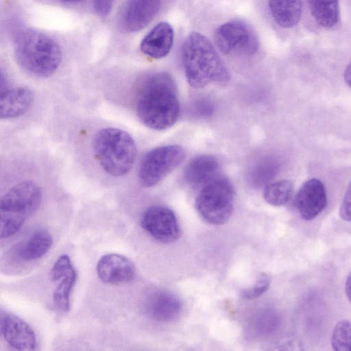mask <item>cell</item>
I'll return each instance as SVG.
<instances>
[{"label": "cell", "instance_id": "19", "mask_svg": "<svg viewBox=\"0 0 351 351\" xmlns=\"http://www.w3.org/2000/svg\"><path fill=\"white\" fill-rule=\"evenodd\" d=\"M268 6L275 22L283 28L294 27L300 19L301 0H268Z\"/></svg>", "mask_w": 351, "mask_h": 351}, {"label": "cell", "instance_id": "28", "mask_svg": "<svg viewBox=\"0 0 351 351\" xmlns=\"http://www.w3.org/2000/svg\"><path fill=\"white\" fill-rule=\"evenodd\" d=\"M114 0H93V6L95 13L101 16H106L110 12Z\"/></svg>", "mask_w": 351, "mask_h": 351}, {"label": "cell", "instance_id": "24", "mask_svg": "<svg viewBox=\"0 0 351 351\" xmlns=\"http://www.w3.org/2000/svg\"><path fill=\"white\" fill-rule=\"evenodd\" d=\"M331 346L335 350L351 351V322L339 321L333 328Z\"/></svg>", "mask_w": 351, "mask_h": 351}, {"label": "cell", "instance_id": "9", "mask_svg": "<svg viewBox=\"0 0 351 351\" xmlns=\"http://www.w3.org/2000/svg\"><path fill=\"white\" fill-rule=\"evenodd\" d=\"M141 225L151 237L162 243L174 242L180 235L176 215L165 206L148 208L141 217Z\"/></svg>", "mask_w": 351, "mask_h": 351}, {"label": "cell", "instance_id": "18", "mask_svg": "<svg viewBox=\"0 0 351 351\" xmlns=\"http://www.w3.org/2000/svg\"><path fill=\"white\" fill-rule=\"evenodd\" d=\"M33 94L27 87H16L1 91L0 117L8 119L23 114L31 106Z\"/></svg>", "mask_w": 351, "mask_h": 351}, {"label": "cell", "instance_id": "20", "mask_svg": "<svg viewBox=\"0 0 351 351\" xmlns=\"http://www.w3.org/2000/svg\"><path fill=\"white\" fill-rule=\"evenodd\" d=\"M312 16L321 26L330 28L339 20V0H308Z\"/></svg>", "mask_w": 351, "mask_h": 351}, {"label": "cell", "instance_id": "1", "mask_svg": "<svg viewBox=\"0 0 351 351\" xmlns=\"http://www.w3.org/2000/svg\"><path fill=\"white\" fill-rule=\"evenodd\" d=\"M134 106L140 121L155 130L172 127L180 114V104L176 83L166 72H154L138 82Z\"/></svg>", "mask_w": 351, "mask_h": 351}, {"label": "cell", "instance_id": "8", "mask_svg": "<svg viewBox=\"0 0 351 351\" xmlns=\"http://www.w3.org/2000/svg\"><path fill=\"white\" fill-rule=\"evenodd\" d=\"M214 39L223 53L235 56H250L259 49V39L252 27L241 20L228 21L219 26Z\"/></svg>", "mask_w": 351, "mask_h": 351}, {"label": "cell", "instance_id": "6", "mask_svg": "<svg viewBox=\"0 0 351 351\" xmlns=\"http://www.w3.org/2000/svg\"><path fill=\"white\" fill-rule=\"evenodd\" d=\"M234 197V189L229 180L217 176L202 186L195 199V208L206 222L221 225L232 215Z\"/></svg>", "mask_w": 351, "mask_h": 351}, {"label": "cell", "instance_id": "15", "mask_svg": "<svg viewBox=\"0 0 351 351\" xmlns=\"http://www.w3.org/2000/svg\"><path fill=\"white\" fill-rule=\"evenodd\" d=\"M144 308L146 314L152 319L170 322L178 317L182 304L173 294L165 291H156L147 297Z\"/></svg>", "mask_w": 351, "mask_h": 351}, {"label": "cell", "instance_id": "27", "mask_svg": "<svg viewBox=\"0 0 351 351\" xmlns=\"http://www.w3.org/2000/svg\"><path fill=\"white\" fill-rule=\"evenodd\" d=\"M339 213L343 220L351 221V181L346 189Z\"/></svg>", "mask_w": 351, "mask_h": 351}, {"label": "cell", "instance_id": "23", "mask_svg": "<svg viewBox=\"0 0 351 351\" xmlns=\"http://www.w3.org/2000/svg\"><path fill=\"white\" fill-rule=\"evenodd\" d=\"M278 169L276 161L267 158L258 161L250 170L249 180L256 187L267 184L276 175Z\"/></svg>", "mask_w": 351, "mask_h": 351}, {"label": "cell", "instance_id": "5", "mask_svg": "<svg viewBox=\"0 0 351 351\" xmlns=\"http://www.w3.org/2000/svg\"><path fill=\"white\" fill-rule=\"evenodd\" d=\"M41 202V189L32 180H24L11 187L1 198V239L15 234L27 219L37 212Z\"/></svg>", "mask_w": 351, "mask_h": 351}, {"label": "cell", "instance_id": "26", "mask_svg": "<svg viewBox=\"0 0 351 351\" xmlns=\"http://www.w3.org/2000/svg\"><path fill=\"white\" fill-rule=\"evenodd\" d=\"M270 278L267 275H263L251 288L242 291L241 295L247 300L260 297L268 289Z\"/></svg>", "mask_w": 351, "mask_h": 351}, {"label": "cell", "instance_id": "25", "mask_svg": "<svg viewBox=\"0 0 351 351\" xmlns=\"http://www.w3.org/2000/svg\"><path fill=\"white\" fill-rule=\"evenodd\" d=\"M73 267L70 257L66 254L61 255L56 261L51 269L50 278L51 281L57 282Z\"/></svg>", "mask_w": 351, "mask_h": 351}, {"label": "cell", "instance_id": "21", "mask_svg": "<svg viewBox=\"0 0 351 351\" xmlns=\"http://www.w3.org/2000/svg\"><path fill=\"white\" fill-rule=\"evenodd\" d=\"M77 280V274L73 267L58 280L60 282L53 293V304L58 311L63 313L69 312L71 293Z\"/></svg>", "mask_w": 351, "mask_h": 351}, {"label": "cell", "instance_id": "31", "mask_svg": "<svg viewBox=\"0 0 351 351\" xmlns=\"http://www.w3.org/2000/svg\"><path fill=\"white\" fill-rule=\"evenodd\" d=\"M62 2H64V3H77L79 1H80L81 0H59Z\"/></svg>", "mask_w": 351, "mask_h": 351}, {"label": "cell", "instance_id": "14", "mask_svg": "<svg viewBox=\"0 0 351 351\" xmlns=\"http://www.w3.org/2000/svg\"><path fill=\"white\" fill-rule=\"evenodd\" d=\"M173 39L172 26L167 22H160L143 37L140 49L145 55L154 59H160L170 52Z\"/></svg>", "mask_w": 351, "mask_h": 351}, {"label": "cell", "instance_id": "3", "mask_svg": "<svg viewBox=\"0 0 351 351\" xmlns=\"http://www.w3.org/2000/svg\"><path fill=\"white\" fill-rule=\"evenodd\" d=\"M14 51L19 64L27 72L38 77L53 74L62 59L58 43L32 29L17 32L14 38Z\"/></svg>", "mask_w": 351, "mask_h": 351}, {"label": "cell", "instance_id": "12", "mask_svg": "<svg viewBox=\"0 0 351 351\" xmlns=\"http://www.w3.org/2000/svg\"><path fill=\"white\" fill-rule=\"evenodd\" d=\"M294 204L304 220L315 219L327 204V195L323 182L315 178L305 182L298 190Z\"/></svg>", "mask_w": 351, "mask_h": 351}, {"label": "cell", "instance_id": "2", "mask_svg": "<svg viewBox=\"0 0 351 351\" xmlns=\"http://www.w3.org/2000/svg\"><path fill=\"white\" fill-rule=\"evenodd\" d=\"M182 58L187 81L193 88H201L213 82H224L230 77L215 47L201 33L191 32L186 37Z\"/></svg>", "mask_w": 351, "mask_h": 351}, {"label": "cell", "instance_id": "4", "mask_svg": "<svg viewBox=\"0 0 351 351\" xmlns=\"http://www.w3.org/2000/svg\"><path fill=\"white\" fill-rule=\"evenodd\" d=\"M93 148L102 169L113 177L129 173L137 154L134 138L125 131L115 128L98 131L93 138Z\"/></svg>", "mask_w": 351, "mask_h": 351}, {"label": "cell", "instance_id": "17", "mask_svg": "<svg viewBox=\"0 0 351 351\" xmlns=\"http://www.w3.org/2000/svg\"><path fill=\"white\" fill-rule=\"evenodd\" d=\"M219 167V162L213 156H196L184 169V180L192 186H203L217 177Z\"/></svg>", "mask_w": 351, "mask_h": 351}, {"label": "cell", "instance_id": "7", "mask_svg": "<svg viewBox=\"0 0 351 351\" xmlns=\"http://www.w3.org/2000/svg\"><path fill=\"white\" fill-rule=\"evenodd\" d=\"M185 158L184 149L180 145H170L154 148L147 152L140 162L138 180L144 187L158 184Z\"/></svg>", "mask_w": 351, "mask_h": 351}, {"label": "cell", "instance_id": "30", "mask_svg": "<svg viewBox=\"0 0 351 351\" xmlns=\"http://www.w3.org/2000/svg\"><path fill=\"white\" fill-rule=\"evenodd\" d=\"M343 77L346 84L351 88V63L346 66Z\"/></svg>", "mask_w": 351, "mask_h": 351}, {"label": "cell", "instance_id": "10", "mask_svg": "<svg viewBox=\"0 0 351 351\" xmlns=\"http://www.w3.org/2000/svg\"><path fill=\"white\" fill-rule=\"evenodd\" d=\"M0 333L6 344L14 350H34L37 341L34 330L17 315L1 311Z\"/></svg>", "mask_w": 351, "mask_h": 351}, {"label": "cell", "instance_id": "11", "mask_svg": "<svg viewBox=\"0 0 351 351\" xmlns=\"http://www.w3.org/2000/svg\"><path fill=\"white\" fill-rule=\"evenodd\" d=\"M161 0H125L119 16L123 29L135 32L145 27L158 14Z\"/></svg>", "mask_w": 351, "mask_h": 351}, {"label": "cell", "instance_id": "22", "mask_svg": "<svg viewBox=\"0 0 351 351\" xmlns=\"http://www.w3.org/2000/svg\"><path fill=\"white\" fill-rule=\"evenodd\" d=\"M293 192L292 182L287 180H281L267 184L263 191V197L270 205L280 206L289 202Z\"/></svg>", "mask_w": 351, "mask_h": 351}, {"label": "cell", "instance_id": "16", "mask_svg": "<svg viewBox=\"0 0 351 351\" xmlns=\"http://www.w3.org/2000/svg\"><path fill=\"white\" fill-rule=\"evenodd\" d=\"M52 245L51 234L45 230H37L27 238L15 243L10 251L11 254L18 261L29 262L45 255Z\"/></svg>", "mask_w": 351, "mask_h": 351}, {"label": "cell", "instance_id": "29", "mask_svg": "<svg viewBox=\"0 0 351 351\" xmlns=\"http://www.w3.org/2000/svg\"><path fill=\"white\" fill-rule=\"evenodd\" d=\"M345 292L348 299L351 302V272L346 279L345 285Z\"/></svg>", "mask_w": 351, "mask_h": 351}, {"label": "cell", "instance_id": "13", "mask_svg": "<svg viewBox=\"0 0 351 351\" xmlns=\"http://www.w3.org/2000/svg\"><path fill=\"white\" fill-rule=\"evenodd\" d=\"M96 269L100 280L108 285L129 282L136 275L134 263L125 256L116 253L102 256L97 263Z\"/></svg>", "mask_w": 351, "mask_h": 351}]
</instances>
